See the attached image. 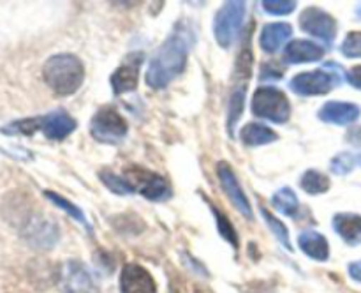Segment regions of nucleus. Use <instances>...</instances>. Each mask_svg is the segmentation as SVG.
I'll use <instances>...</instances> for the list:
<instances>
[{
    "label": "nucleus",
    "mask_w": 361,
    "mask_h": 293,
    "mask_svg": "<svg viewBox=\"0 0 361 293\" xmlns=\"http://www.w3.org/2000/svg\"><path fill=\"white\" fill-rule=\"evenodd\" d=\"M349 274H351L353 279L361 282V261H355V263L349 265Z\"/></svg>",
    "instance_id": "473e14b6"
},
{
    "label": "nucleus",
    "mask_w": 361,
    "mask_h": 293,
    "mask_svg": "<svg viewBox=\"0 0 361 293\" xmlns=\"http://www.w3.org/2000/svg\"><path fill=\"white\" fill-rule=\"evenodd\" d=\"M21 235L35 249L48 251L59 242V226L37 214H28L21 221Z\"/></svg>",
    "instance_id": "9d476101"
},
{
    "label": "nucleus",
    "mask_w": 361,
    "mask_h": 293,
    "mask_svg": "<svg viewBox=\"0 0 361 293\" xmlns=\"http://www.w3.org/2000/svg\"><path fill=\"white\" fill-rule=\"evenodd\" d=\"M261 215H263V219L267 221V225L270 226V229H271V233L275 235V239H277L279 242L286 247V249L293 251L291 240H289V232H288V228H286L284 222L279 221V219L275 217L270 210H267L264 207H261Z\"/></svg>",
    "instance_id": "cd10ccee"
},
{
    "label": "nucleus",
    "mask_w": 361,
    "mask_h": 293,
    "mask_svg": "<svg viewBox=\"0 0 361 293\" xmlns=\"http://www.w3.org/2000/svg\"><path fill=\"white\" fill-rule=\"evenodd\" d=\"M192 46V34L185 25H176L168 39L154 53L147 69V85L150 88H164L183 73Z\"/></svg>",
    "instance_id": "f257e3e1"
},
{
    "label": "nucleus",
    "mask_w": 361,
    "mask_h": 293,
    "mask_svg": "<svg viewBox=\"0 0 361 293\" xmlns=\"http://www.w3.org/2000/svg\"><path fill=\"white\" fill-rule=\"evenodd\" d=\"M361 115V109L355 102H344V101H330L324 106H321L319 116L323 122L337 124V126H348V124L356 122Z\"/></svg>",
    "instance_id": "dca6fc26"
},
{
    "label": "nucleus",
    "mask_w": 361,
    "mask_h": 293,
    "mask_svg": "<svg viewBox=\"0 0 361 293\" xmlns=\"http://www.w3.org/2000/svg\"><path fill=\"white\" fill-rule=\"evenodd\" d=\"M277 133L270 127L263 126V124H247L240 131V140L247 145V147H259V145H268L277 141Z\"/></svg>",
    "instance_id": "412c9836"
},
{
    "label": "nucleus",
    "mask_w": 361,
    "mask_h": 293,
    "mask_svg": "<svg viewBox=\"0 0 361 293\" xmlns=\"http://www.w3.org/2000/svg\"><path fill=\"white\" fill-rule=\"evenodd\" d=\"M120 292L122 293H157L154 277L145 267L137 263H127L120 275Z\"/></svg>",
    "instance_id": "2eb2a0df"
},
{
    "label": "nucleus",
    "mask_w": 361,
    "mask_h": 293,
    "mask_svg": "<svg viewBox=\"0 0 361 293\" xmlns=\"http://www.w3.org/2000/svg\"><path fill=\"white\" fill-rule=\"evenodd\" d=\"M261 6L267 13L274 14V16H286L296 9V2H291V0H281V2L279 0H264Z\"/></svg>",
    "instance_id": "c756f323"
},
{
    "label": "nucleus",
    "mask_w": 361,
    "mask_h": 293,
    "mask_svg": "<svg viewBox=\"0 0 361 293\" xmlns=\"http://www.w3.org/2000/svg\"><path fill=\"white\" fill-rule=\"evenodd\" d=\"M298 246L309 258L317 261H324L330 256L328 240L317 232H305L298 237Z\"/></svg>",
    "instance_id": "aec40b11"
},
{
    "label": "nucleus",
    "mask_w": 361,
    "mask_h": 293,
    "mask_svg": "<svg viewBox=\"0 0 361 293\" xmlns=\"http://www.w3.org/2000/svg\"><path fill=\"white\" fill-rule=\"evenodd\" d=\"M46 85L60 97H67L80 90L85 80L83 62L71 53H59L49 56L42 67Z\"/></svg>",
    "instance_id": "7ed1b4c3"
},
{
    "label": "nucleus",
    "mask_w": 361,
    "mask_h": 293,
    "mask_svg": "<svg viewBox=\"0 0 361 293\" xmlns=\"http://www.w3.org/2000/svg\"><path fill=\"white\" fill-rule=\"evenodd\" d=\"M342 78H344V73H342L341 64L328 62L324 69L296 74L289 87L298 95H324L335 87H341Z\"/></svg>",
    "instance_id": "20e7f679"
},
{
    "label": "nucleus",
    "mask_w": 361,
    "mask_h": 293,
    "mask_svg": "<svg viewBox=\"0 0 361 293\" xmlns=\"http://www.w3.org/2000/svg\"><path fill=\"white\" fill-rule=\"evenodd\" d=\"M127 177L129 182L140 191L147 200L150 201H166L171 198V187H169L168 180L164 177L157 175L154 172H148L145 168H137V166H130L127 169Z\"/></svg>",
    "instance_id": "9b49d317"
},
{
    "label": "nucleus",
    "mask_w": 361,
    "mask_h": 293,
    "mask_svg": "<svg viewBox=\"0 0 361 293\" xmlns=\"http://www.w3.org/2000/svg\"><path fill=\"white\" fill-rule=\"evenodd\" d=\"M252 53L250 49L243 48L240 53L238 60H236V74L235 85L231 88V95H229V106H228V131L229 134H235V124L243 113V104H245V94H247V83L250 78V66H252Z\"/></svg>",
    "instance_id": "6e6552de"
},
{
    "label": "nucleus",
    "mask_w": 361,
    "mask_h": 293,
    "mask_svg": "<svg viewBox=\"0 0 361 293\" xmlns=\"http://www.w3.org/2000/svg\"><path fill=\"white\" fill-rule=\"evenodd\" d=\"M341 52L348 59H361V32H349L342 42Z\"/></svg>",
    "instance_id": "c85d7f7f"
},
{
    "label": "nucleus",
    "mask_w": 361,
    "mask_h": 293,
    "mask_svg": "<svg viewBox=\"0 0 361 293\" xmlns=\"http://www.w3.org/2000/svg\"><path fill=\"white\" fill-rule=\"evenodd\" d=\"M300 186L305 193L316 196V194H323L330 189V179L317 169H309L300 179Z\"/></svg>",
    "instance_id": "5701e85b"
},
{
    "label": "nucleus",
    "mask_w": 361,
    "mask_h": 293,
    "mask_svg": "<svg viewBox=\"0 0 361 293\" xmlns=\"http://www.w3.org/2000/svg\"><path fill=\"white\" fill-rule=\"evenodd\" d=\"M348 81L353 85V87L360 88L361 90V66L353 67L351 71L348 73Z\"/></svg>",
    "instance_id": "2f4dec72"
},
{
    "label": "nucleus",
    "mask_w": 361,
    "mask_h": 293,
    "mask_svg": "<svg viewBox=\"0 0 361 293\" xmlns=\"http://www.w3.org/2000/svg\"><path fill=\"white\" fill-rule=\"evenodd\" d=\"M127 131L129 126L115 106H102L90 120L92 136L101 143H120L127 136Z\"/></svg>",
    "instance_id": "423d86ee"
},
{
    "label": "nucleus",
    "mask_w": 361,
    "mask_h": 293,
    "mask_svg": "<svg viewBox=\"0 0 361 293\" xmlns=\"http://www.w3.org/2000/svg\"><path fill=\"white\" fill-rule=\"evenodd\" d=\"M324 48L316 44L312 41H305V39H296V41L289 42L284 49L282 60L286 64H303V62H317L323 59Z\"/></svg>",
    "instance_id": "f3484780"
},
{
    "label": "nucleus",
    "mask_w": 361,
    "mask_h": 293,
    "mask_svg": "<svg viewBox=\"0 0 361 293\" xmlns=\"http://www.w3.org/2000/svg\"><path fill=\"white\" fill-rule=\"evenodd\" d=\"M271 203L277 208L281 214L289 215V217H295L300 210V201L298 196L295 194V191L291 187H282L277 193L271 196Z\"/></svg>",
    "instance_id": "4be33fe9"
},
{
    "label": "nucleus",
    "mask_w": 361,
    "mask_h": 293,
    "mask_svg": "<svg viewBox=\"0 0 361 293\" xmlns=\"http://www.w3.org/2000/svg\"><path fill=\"white\" fill-rule=\"evenodd\" d=\"M293 35V27L286 21H275V23L264 25L259 35V44L263 52L275 53L289 41Z\"/></svg>",
    "instance_id": "a211bd4d"
},
{
    "label": "nucleus",
    "mask_w": 361,
    "mask_h": 293,
    "mask_svg": "<svg viewBox=\"0 0 361 293\" xmlns=\"http://www.w3.org/2000/svg\"><path fill=\"white\" fill-rule=\"evenodd\" d=\"M99 177H101L102 184L108 187L111 193L115 194H134L136 193V187L129 182V179H123V177L116 175L111 169H101L99 172Z\"/></svg>",
    "instance_id": "393cba45"
},
{
    "label": "nucleus",
    "mask_w": 361,
    "mask_h": 293,
    "mask_svg": "<svg viewBox=\"0 0 361 293\" xmlns=\"http://www.w3.org/2000/svg\"><path fill=\"white\" fill-rule=\"evenodd\" d=\"M245 7V2L242 0H231L226 2L215 14L214 34L221 48H231L233 42L236 41L247 13Z\"/></svg>",
    "instance_id": "0eeeda50"
},
{
    "label": "nucleus",
    "mask_w": 361,
    "mask_h": 293,
    "mask_svg": "<svg viewBox=\"0 0 361 293\" xmlns=\"http://www.w3.org/2000/svg\"><path fill=\"white\" fill-rule=\"evenodd\" d=\"M210 210L214 212V215H215V221H217V228H219V233H221V237L224 240H228L229 244H231L233 246V249H236L238 251V247H240V239H238V233H236V229H235V226H233V222L229 221V217L228 215L224 214V212H221L219 210L217 207H215V205H212L210 203Z\"/></svg>",
    "instance_id": "a878e982"
},
{
    "label": "nucleus",
    "mask_w": 361,
    "mask_h": 293,
    "mask_svg": "<svg viewBox=\"0 0 361 293\" xmlns=\"http://www.w3.org/2000/svg\"><path fill=\"white\" fill-rule=\"evenodd\" d=\"M334 229L349 246L361 244V215L342 212L334 217Z\"/></svg>",
    "instance_id": "6ab92c4d"
},
{
    "label": "nucleus",
    "mask_w": 361,
    "mask_h": 293,
    "mask_svg": "<svg viewBox=\"0 0 361 293\" xmlns=\"http://www.w3.org/2000/svg\"><path fill=\"white\" fill-rule=\"evenodd\" d=\"M60 293H99V285L87 265L69 260L62 265L59 275Z\"/></svg>",
    "instance_id": "1a4fd4ad"
},
{
    "label": "nucleus",
    "mask_w": 361,
    "mask_h": 293,
    "mask_svg": "<svg viewBox=\"0 0 361 293\" xmlns=\"http://www.w3.org/2000/svg\"><path fill=\"white\" fill-rule=\"evenodd\" d=\"M217 177L222 189H224V193L228 194L231 203L238 208L240 214H242L245 219H252V207H250L249 198H247V194L243 193L242 186H240L233 168L226 161H221L217 165Z\"/></svg>",
    "instance_id": "4468645a"
},
{
    "label": "nucleus",
    "mask_w": 361,
    "mask_h": 293,
    "mask_svg": "<svg viewBox=\"0 0 361 293\" xmlns=\"http://www.w3.org/2000/svg\"><path fill=\"white\" fill-rule=\"evenodd\" d=\"M252 113L259 119L275 124L288 122L291 116V104L282 90L275 87H259L252 95Z\"/></svg>",
    "instance_id": "39448f33"
},
{
    "label": "nucleus",
    "mask_w": 361,
    "mask_h": 293,
    "mask_svg": "<svg viewBox=\"0 0 361 293\" xmlns=\"http://www.w3.org/2000/svg\"><path fill=\"white\" fill-rule=\"evenodd\" d=\"M143 59H145L143 52L129 53L127 59L123 60L122 66L111 74L109 83H111V88L113 92H115V95H122V94H127V92L136 90Z\"/></svg>",
    "instance_id": "ddd939ff"
},
{
    "label": "nucleus",
    "mask_w": 361,
    "mask_h": 293,
    "mask_svg": "<svg viewBox=\"0 0 361 293\" xmlns=\"http://www.w3.org/2000/svg\"><path fill=\"white\" fill-rule=\"evenodd\" d=\"M76 129V120L66 112V109H55L41 116H30V119L14 120L7 126L0 127V133L7 136H32L37 131H41L48 140H66L71 133Z\"/></svg>",
    "instance_id": "f03ea898"
},
{
    "label": "nucleus",
    "mask_w": 361,
    "mask_h": 293,
    "mask_svg": "<svg viewBox=\"0 0 361 293\" xmlns=\"http://www.w3.org/2000/svg\"><path fill=\"white\" fill-rule=\"evenodd\" d=\"M44 196L48 198V200L51 201V203L55 205V207L62 208V210L67 212V214H69L71 217L76 219V221L80 222V225H83L85 228L88 229V232H92L90 225H88V221H87V215L83 214V210H81L80 207H76V205H74V203H71L69 200H66V198H63V196H60V194L55 193V191H44Z\"/></svg>",
    "instance_id": "b1692460"
},
{
    "label": "nucleus",
    "mask_w": 361,
    "mask_h": 293,
    "mask_svg": "<svg viewBox=\"0 0 361 293\" xmlns=\"http://www.w3.org/2000/svg\"><path fill=\"white\" fill-rule=\"evenodd\" d=\"M300 28L328 46H331L337 37V20L319 7H307L300 14Z\"/></svg>",
    "instance_id": "f8f14e48"
},
{
    "label": "nucleus",
    "mask_w": 361,
    "mask_h": 293,
    "mask_svg": "<svg viewBox=\"0 0 361 293\" xmlns=\"http://www.w3.org/2000/svg\"><path fill=\"white\" fill-rule=\"evenodd\" d=\"M358 14L361 16V6H360V9H358Z\"/></svg>",
    "instance_id": "72a5a7b5"
},
{
    "label": "nucleus",
    "mask_w": 361,
    "mask_h": 293,
    "mask_svg": "<svg viewBox=\"0 0 361 293\" xmlns=\"http://www.w3.org/2000/svg\"><path fill=\"white\" fill-rule=\"evenodd\" d=\"M358 166H361V152H342L331 159L330 168L337 175H348Z\"/></svg>",
    "instance_id": "bb28decb"
},
{
    "label": "nucleus",
    "mask_w": 361,
    "mask_h": 293,
    "mask_svg": "<svg viewBox=\"0 0 361 293\" xmlns=\"http://www.w3.org/2000/svg\"><path fill=\"white\" fill-rule=\"evenodd\" d=\"M282 76L281 69H274V64H264L261 69V80H279Z\"/></svg>",
    "instance_id": "7c9ffc66"
}]
</instances>
